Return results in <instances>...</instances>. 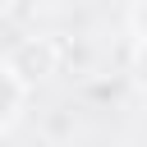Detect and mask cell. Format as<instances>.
<instances>
[{
	"label": "cell",
	"mask_w": 147,
	"mask_h": 147,
	"mask_svg": "<svg viewBox=\"0 0 147 147\" xmlns=\"http://www.w3.org/2000/svg\"><path fill=\"white\" fill-rule=\"evenodd\" d=\"M18 96H23V87H18L14 69H0V124H9V119H14V106H18Z\"/></svg>",
	"instance_id": "obj_1"
},
{
	"label": "cell",
	"mask_w": 147,
	"mask_h": 147,
	"mask_svg": "<svg viewBox=\"0 0 147 147\" xmlns=\"http://www.w3.org/2000/svg\"><path fill=\"white\" fill-rule=\"evenodd\" d=\"M138 28L147 32V0H142V9H138Z\"/></svg>",
	"instance_id": "obj_2"
}]
</instances>
